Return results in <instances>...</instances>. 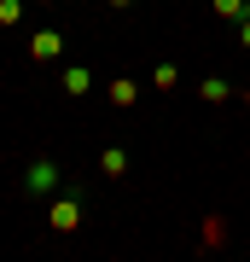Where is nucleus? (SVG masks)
<instances>
[]
</instances>
